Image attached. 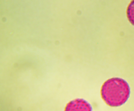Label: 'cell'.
Instances as JSON below:
<instances>
[{
    "mask_svg": "<svg viewBox=\"0 0 134 111\" xmlns=\"http://www.w3.org/2000/svg\"><path fill=\"white\" fill-rule=\"evenodd\" d=\"M101 96L105 103L111 107L124 105L129 98L130 88L128 83L120 78H112L104 83Z\"/></svg>",
    "mask_w": 134,
    "mask_h": 111,
    "instance_id": "1",
    "label": "cell"
},
{
    "mask_svg": "<svg viewBox=\"0 0 134 111\" xmlns=\"http://www.w3.org/2000/svg\"><path fill=\"white\" fill-rule=\"evenodd\" d=\"M64 111H93L91 105L83 99H76L66 104Z\"/></svg>",
    "mask_w": 134,
    "mask_h": 111,
    "instance_id": "2",
    "label": "cell"
},
{
    "mask_svg": "<svg viewBox=\"0 0 134 111\" xmlns=\"http://www.w3.org/2000/svg\"><path fill=\"white\" fill-rule=\"evenodd\" d=\"M127 17L130 23L134 26V0H131L126 11Z\"/></svg>",
    "mask_w": 134,
    "mask_h": 111,
    "instance_id": "3",
    "label": "cell"
}]
</instances>
